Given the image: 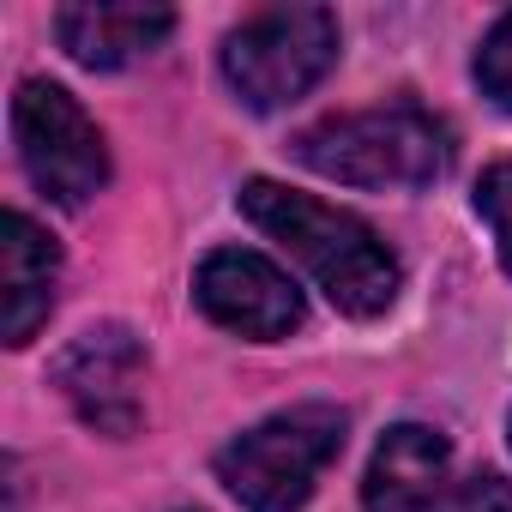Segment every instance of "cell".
<instances>
[{
  "instance_id": "52a82bcc",
  "label": "cell",
  "mask_w": 512,
  "mask_h": 512,
  "mask_svg": "<svg viewBox=\"0 0 512 512\" xmlns=\"http://www.w3.org/2000/svg\"><path fill=\"white\" fill-rule=\"evenodd\" d=\"M61 392L97 434H133L139 422V386H145V350L127 326H91L79 344L55 362Z\"/></svg>"
},
{
  "instance_id": "5b68a950",
  "label": "cell",
  "mask_w": 512,
  "mask_h": 512,
  "mask_svg": "<svg viewBox=\"0 0 512 512\" xmlns=\"http://www.w3.org/2000/svg\"><path fill=\"white\" fill-rule=\"evenodd\" d=\"M13 139H19L25 175L61 205H85L109 181V145H103L97 121L73 103V91H61L49 79H25L19 85V97H13Z\"/></svg>"
},
{
  "instance_id": "277c9868",
  "label": "cell",
  "mask_w": 512,
  "mask_h": 512,
  "mask_svg": "<svg viewBox=\"0 0 512 512\" xmlns=\"http://www.w3.org/2000/svg\"><path fill=\"white\" fill-rule=\"evenodd\" d=\"M338 61V19L326 7H266L223 37V79L247 109L302 103Z\"/></svg>"
},
{
  "instance_id": "8fae6325",
  "label": "cell",
  "mask_w": 512,
  "mask_h": 512,
  "mask_svg": "<svg viewBox=\"0 0 512 512\" xmlns=\"http://www.w3.org/2000/svg\"><path fill=\"white\" fill-rule=\"evenodd\" d=\"M476 211L488 217L494 247H500V266L512 272V163L482 169V181H476Z\"/></svg>"
},
{
  "instance_id": "4fadbf2b",
  "label": "cell",
  "mask_w": 512,
  "mask_h": 512,
  "mask_svg": "<svg viewBox=\"0 0 512 512\" xmlns=\"http://www.w3.org/2000/svg\"><path fill=\"white\" fill-rule=\"evenodd\" d=\"M446 512H512V482L506 476H470Z\"/></svg>"
},
{
  "instance_id": "ba28073f",
  "label": "cell",
  "mask_w": 512,
  "mask_h": 512,
  "mask_svg": "<svg viewBox=\"0 0 512 512\" xmlns=\"http://www.w3.org/2000/svg\"><path fill=\"white\" fill-rule=\"evenodd\" d=\"M446 482H452V446L422 422H398L374 446L362 506L368 512H446Z\"/></svg>"
},
{
  "instance_id": "6da1fadb",
  "label": "cell",
  "mask_w": 512,
  "mask_h": 512,
  "mask_svg": "<svg viewBox=\"0 0 512 512\" xmlns=\"http://www.w3.org/2000/svg\"><path fill=\"white\" fill-rule=\"evenodd\" d=\"M241 217L272 235L290 260L308 266V278L326 290V302L350 320H380L392 302H398V260L392 247L350 211L314 199V193H296L284 181H247L241 187Z\"/></svg>"
},
{
  "instance_id": "30bf717a",
  "label": "cell",
  "mask_w": 512,
  "mask_h": 512,
  "mask_svg": "<svg viewBox=\"0 0 512 512\" xmlns=\"http://www.w3.org/2000/svg\"><path fill=\"white\" fill-rule=\"evenodd\" d=\"M55 284H61V253H55V241L25 211H13L7 217V241H0V302H7V344L13 350L31 344L37 326L49 320Z\"/></svg>"
},
{
  "instance_id": "3957f363",
  "label": "cell",
  "mask_w": 512,
  "mask_h": 512,
  "mask_svg": "<svg viewBox=\"0 0 512 512\" xmlns=\"http://www.w3.org/2000/svg\"><path fill=\"white\" fill-rule=\"evenodd\" d=\"M338 452H344V410L296 404L284 416H266L260 428L235 434L217 452V482L247 512H302Z\"/></svg>"
},
{
  "instance_id": "8992f818",
  "label": "cell",
  "mask_w": 512,
  "mask_h": 512,
  "mask_svg": "<svg viewBox=\"0 0 512 512\" xmlns=\"http://www.w3.org/2000/svg\"><path fill=\"white\" fill-rule=\"evenodd\" d=\"M193 296L223 332H241V338H284V332L302 326V290L290 284V272H278L266 253H253V247L205 253Z\"/></svg>"
},
{
  "instance_id": "7a4b0ae2",
  "label": "cell",
  "mask_w": 512,
  "mask_h": 512,
  "mask_svg": "<svg viewBox=\"0 0 512 512\" xmlns=\"http://www.w3.org/2000/svg\"><path fill=\"white\" fill-rule=\"evenodd\" d=\"M296 157L344 187H428L452 163V133L416 103L326 115L296 133Z\"/></svg>"
},
{
  "instance_id": "7c38bea8",
  "label": "cell",
  "mask_w": 512,
  "mask_h": 512,
  "mask_svg": "<svg viewBox=\"0 0 512 512\" xmlns=\"http://www.w3.org/2000/svg\"><path fill=\"white\" fill-rule=\"evenodd\" d=\"M476 85H482L488 103L512 109V13L482 37V49H476Z\"/></svg>"
},
{
  "instance_id": "9c48e42d",
  "label": "cell",
  "mask_w": 512,
  "mask_h": 512,
  "mask_svg": "<svg viewBox=\"0 0 512 512\" xmlns=\"http://www.w3.org/2000/svg\"><path fill=\"white\" fill-rule=\"evenodd\" d=\"M169 31H175V13H163V7H61V13H55L61 49H67L79 67H91V73L133 67V61L151 55Z\"/></svg>"
}]
</instances>
